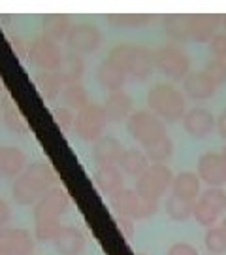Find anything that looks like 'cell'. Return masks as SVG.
I'll use <instances>...</instances> for the list:
<instances>
[{"label":"cell","mask_w":226,"mask_h":255,"mask_svg":"<svg viewBox=\"0 0 226 255\" xmlns=\"http://www.w3.org/2000/svg\"><path fill=\"white\" fill-rule=\"evenodd\" d=\"M108 59L117 63L127 76L134 78L138 82H145L154 70L153 51L145 46H134V44H117L111 47Z\"/></svg>","instance_id":"cell-3"},{"label":"cell","mask_w":226,"mask_h":255,"mask_svg":"<svg viewBox=\"0 0 226 255\" xmlns=\"http://www.w3.org/2000/svg\"><path fill=\"white\" fill-rule=\"evenodd\" d=\"M204 72L208 76L211 82L215 85H225L226 83V61L221 59H209L206 66H204Z\"/></svg>","instance_id":"cell-38"},{"label":"cell","mask_w":226,"mask_h":255,"mask_svg":"<svg viewBox=\"0 0 226 255\" xmlns=\"http://www.w3.org/2000/svg\"><path fill=\"white\" fill-rule=\"evenodd\" d=\"M34 83H36L38 91L42 93V97L49 99V101L59 99L64 87L63 80L59 78L57 72H40L38 70L36 76H34Z\"/></svg>","instance_id":"cell-31"},{"label":"cell","mask_w":226,"mask_h":255,"mask_svg":"<svg viewBox=\"0 0 226 255\" xmlns=\"http://www.w3.org/2000/svg\"><path fill=\"white\" fill-rule=\"evenodd\" d=\"M106 21L113 28H144L153 21V15L140 13V11L138 13H108Z\"/></svg>","instance_id":"cell-32"},{"label":"cell","mask_w":226,"mask_h":255,"mask_svg":"<svg viewBox=\"0 0 226 255\" xmlns=\"http://www.w3.org/2000/svg\"><path fill=\"white\" fill-rule=\"evenodd\" d=\"M55 252L59 255H83L87 240L79 229L70 227V225H63L59 231V235L53 240Z\"/></svg>","instance_id":"cell-16"},{"label":"cell","mask_w":226,"mask_h":255,"mask_svg":"<svg viewBox=\"0 0 226 255\" xmlns=\"http://www.w3.org/2000/svg\"><path fill=\"white\" fill-rule=\"evenodd\" d=\"M219 227L223 229V231H225V235H226V214L221 218V221H219Z\"/></svg>","instance_id":"cell-46"},{"label":"cell","mask_w":226,"mask_h":255,"mask_svg":"<svg viewBox=\"0 0 226 255\" xmlns=\"http://www.w3.org/2000/svg\"><path fill=\"white\" fill-rule=\"evenodd\" d=\"M221 28L219 13H190L189 42L208 44Z\"/></svg>","instance_id":"cell-14"},{"label":"cell","mask_w":226,"mask_h":255,"mask_svg":"<svg viewBox=\"0 0 226 255\" xmlns=\"http://www.w3.org/2000/svg\"><path fill=\"white\" fill-rule=\"evenodd\" d=\"M221 28H225L223 32H226V15H221Z\"/></svg>","instance_id":"cell-47"},{"label":"cell","mask_w":226,"mask_h":255,"mask_svg":"<svg viewBox=\"0 0 226 255\" xmlns=\"http://www.w3.org/2000/svg\"><path fill=\"white\" fill-rule=\"evenodd\" d=\"M55 185H57V174L53 166L45 161H36L28 164L25 172L13 180L11 197L21 206H34Z\"/></svg>","instance_id":"cell-1"},{"label":"cell","mask_w":226,"mask_h":255,"mask_svg":"<svg viewBox=\"0 0 226 255\" xmlns=\"http://www.w3.org/2000/svg\"><path fill=\"white\" fill-rule=\"evenodd\" d=\"M59 74V78L63 80V83H77L81 82L83 72H85V61H83L81 55L77 53H64L63 61L59 64V68L55 70Z\"/></svg>","instance_id":"cell-27"},{"label":"cell","mask_w":226,"mask_h":255,"mask_svg":"<svg viewBox=\"0 0 226 255\" xmlns=\"http://www.w3.org/2000/svg\"><path fill=\"white\" fill-rule=\"evenodd\" d=\"M208 46H209V53L213 55V59L226 61V32H217L208 42Z\"/></svg>","instance_id":"cell-40"},{"label":"cell","mask_w":226,"mask_h":255,"mask_svg":"<svg viewBox=\"0 0 226 255\" xmlns=\"http://www.w3.org/2000/svg\"><path fill=\"white\" fill-rule=\"evenodd\" d=\"M109 204L117 216L136 219H147L158 212V202L142 197L136 189H121L113 197H109Z\"/></svg>","instance_id":"cell-5"},{"label":"cell","mask_w":226,"mask_h":255,"mask_svg":"<svg viewBox=\"0 0 226 255\" xmlns=\"http://www.w3.org/2000/svg\"><path fill=\"white\" fill-rule=\"evenodd\" d=\"M70 208V197L63 187L55 185L53 189L45 193L44 197L34 204V221L40 219H51L61 221V216H64Z\"/></svg>","instance_id":"cell-12"},{"label":"cell","mask_w":226,"mask_h":255,"mask_svg":"<svg viewBox=\"0 0 226 255\" xmlns=\"http://www.w3.org/2000/svg\"><path fill=\"white\" fill-rule=\"evenodd\" d=\"M173 176L172 168L166 164H149V168L136 180V191L149 201L158 202L172 189Z\"/></svg>","instance_id":"cell-6"},{"label":"cell","mask_w":226,"mask_h":255,"mask_svg":"<svg viewBox=\"0 0 226 255\" xmlns=\"http://www.w3.org/2000/svg\"><path fill=\"white\" fill-rule=\"evenodd\" d=\"M70 28H72V19L66 13H47L42 19V36L49 38L57 44L66 40Z\"/></svg>","instance_id":"cell-23"},{"label":"cell","mask_w":226,"mask_h":255,"mask_svg":"<svg viewBox=\"0 0 226 255\" xmlns=\"http://www.w3.org/2000/svg\"><path fill=\"white\" fill-rule=\"evenodd\" d=\"M0 255H11V254H9L8 250H6V248H4L2 244H0Z\"/></svg>","instance_id":"cell-48"},{"label":"cell","mask_w":226,"mask_h":255,"mask_svg":"<svg viewBox=\"0 0 226 255\" xmlns=\"http://www.w3.org/2000/svg\"><path fill=\"white\" fill-rule=\"evenodd\" d=\"M154 68L173 82H181L190 72V57L177 44H166L153 51Z\"/></svg>","instance_id":"cell-4"},{"label":"cell","mask_w":226,"mask_h":255,"mask_svg":"<svg viewBox=\"0 0 226 255\" xmlns=\"http://www.w3.org/2000/svg\"><path fill=\"white\" fill-rule=\"evenodd\" d=\"M200 178L196 172H190V170H185V172H179L173 176L172 182V195H177L181 199L189 202H196L200 197Z\"/></svg>","instance_id":"cell-24"},{"label":"cell","mask_w":226,"mask_h":255,"mask_svg":"<svg viewBox=\"0 0 226 255\" xmlns=\"http://www.w3.org/2000/svg\"><path fill=\"white\" fill-rule=\"evenodd\" d=\"M166 255H200V254L198 250L192 246V244H189V242H175V244L170 246Z\"/></svg>","instance_id":"cell-42"},{"label":"cell","mask_w":226,"mask_h":255,"mask_svg":"<svg viewBox=\"0 0 226 255\" xmlns=\"http://www.w3.org/2000/svg\"><path fill=\"white\" fill-rule=\"evenodd\" d=\"M221 153H225V155H226V146L223 147V149H221Z\"/></svg>","instance_id":"cell-49"},{"label":"cell","mask_w":226,"mask_h":255,"mask_svg":"<svg viewBox=\"0 0 226 255\" xmlns=\"http://www.w3.org/2000/svg\"><path fill=\"white\" fill-rule=\"evenodd\" d=\"M115 223H117V229L121 231V235L127 238V240H132L136 235V223L130 218H125V216H115Z\"/></svg>","instance_id":"cell-41"},{"label":"cell","mask_w":226,"mask_h":255,"mask_svg":"<svg viewBox=\"0 0 226 255\" xmlns=\"http://www.w3.org/2000/svg\"><path fill=\"white\" fill-rule=\"evenodd\" d=\"M147 161L153 164H164L173 155V140L168 134L160 136L158 140L151 142L149 146L142 147Z\"/></svg>","instance_id":"cell-30"},{"label":"cell","mask_w":226,"mask_h":255,"mask_svg":"<svg viewBox=\"0 0 226 255\" xmlns=\"http://www.w3.org/2000/svg\"><path fill=\"white\" fill-rule=\"evenodd\" d=\"M192 218L196 219V223H200L202 227L206 229L217 227V223L221 221V216H219L217 212H213L209 206H206L204 202L200 201H196L194 206H192Z\"/></svg>","instance_id":"cell-36"},{"label":"cell","mask_w":226,"mask_h":255,"mask_svg":"<svg viewBox=\"0 0 226 255\" xmlns=\"http://www.w3.org/2000/svg\"><path fill=\"white\" fill-rule=\"evenodd\" d=\"M96 80H98L100 87L108 93H117L123 91V85L127 82V74L119 66L117 63H113L111 59H104L100 63L98 70H96Z\"/></svg>","instance_id":"cell-20"},{"label":"cell","mask_w":226,"mask_h":255,"mask_svg":"<svg viewBox=\"0 0 226 255\" xmlns=\"http://www.w3.org/2000/svg\"><path fill=\"white\" fill-rule=\"evenodd\" d=\"M94 183L100 191L108 197H113L115 193L125 189V178H123V172L119 170L117 164L98 166L94 170Z\"/></svg>","instance_id":"cell-22"},{"label":"cell","mask_w":226,"mask_h":255,"mask_svg":"<svg viewBox=\"0 0 226 255\" xmlns=\"http://www.w3.org/2000/svg\"><path fill=\"white\" fill-rule=\"evenodd\" d=\"M127 130L142 147L149 146L151 142L158 140L160 136L168 134L166 132V123L158 119L153 112L149 110H138L127 119Z\"/></svg>","instance_id":"cell-7"},{"label":"cell","mask_w":226,"mask_h":255,"mask_svg":"<svg viewBox=\"0 0 226 255\" xmlns=\"http://www.w3.org/2000/svg\"><path fill=\"white\" fill-rule=\"evenodd\" d=\"M204 244L206 250L209 252V255H223L226 254V235L225 231L219 227L206 229V235H204Z\"/></svg>","instance_id":"cell-35"},{"label":"cell","mask_w":226,"mask_h":255,"mask_svg":"<svg viewBox=\"0 0 226 255\" xmlns=\"http://www.w3.org/2000/svg\"><path fill=\"white\" fill-rule=\"evenodd\" d=\"M147 106L164 123H177L187 114V97L173 83H154L147 91Z\"/></svg>","instance_id":"cell-2"},{"label":"cell","mask_w":226,"mask_h":255,"mask_svg":"<svg viewBox=\"0 0 226 255\" xmlns=\"http://www.w3.org/2000/svg\"><path fill=\"white\" fill-rule=\"evenodd\" d=\"M190 13H168L162 19L164 34L173 42H189Z\"/></svg>","instance_id":"cell-26"},{"label":"cell","mask_w":226,"mask_h":255,"mask_svg":"<svg viewBox=\"0 0 226 255\" xmlns=\"http://www.w3.org/2000/svg\"><path fill=\"white\" fill-rule=\"evenodd\" d=\"M104 116L108 119V123H121L127 121L132 116V99L128 97L125 91L117 93H108L106 101L102 104Z\"/></svg>","instance_id":"cell-19"},{"label":"cell","mask_w":226,"mask_h":255,"mask_svg":"<svg viewBox=\"0 0 226 255\" xmlns=\"http://www.w3.org/2000/svg\"><path fill=\"white\" fill-rule=\"evenodd\" d=\"M0 108H2V99H0Z\"/></svg>","instance_id":"cell-50"},{"label":"cell","mask_w":226,"mask_h":255,"mask_svg":"<svg viewBox=\"0 0 226 255\" xmlns=\"http://www.w3.org/2000/svg\"><path fill=\"white\" fill-rule=\"evenodd\" d=\"M0 112H2V119H4L6 127L13 134H27L28 132L27 119L23 118L19 106L9 99L8 95H4V99H2V108H0Z\"/></svg>","instance_id":"cell-28"},{"label":"cell","mask_w":226,"mask_h":255,"mask_svg":"<svg viewBox=\"0 0 226 255\" xmlns=\"http://www.w3.org/2000/svg\"><path fill=\"white\" fill-rule=\"evenodd\" d=\"M34 238L40 242H53L55 237L59 235V231L63 229L61 221H51V219H40L34 221Z\"/></svg>","instance_id":"cell-37"},{"label":"cell","mask_w":226,"mask_h":255,"mask_svg":"<svg viewBox=\"0 0 226 255\" xmlns=\"http://www.w3.org/2000/svg\"><path fill=\"white\" fill-rule=\"evenodd\" d=\"M181 121H183L185 132L190 138H196V140L208 138L213 132V128H215V116L206 108L187 110L185 118L181 119Z\"/></svg>","instance_id":"cell-13"},{"label":"cell","mask_w":226,"mask_h":255,"mask_svg":"<svg viewBox=\"0 0 226 255\" xmlns=\"http://www.w3.org/2000/svg\"><path fill=\"white\" fill-rule=\"evenodd\" d=\"M215 127H217L219 136L223 138V140H226V110H223L221 116L215 119Z\"/></svg>","instance_id":"cell-44"},{"label":"cell","mask_w":226,"mask_h":255,"mask_svg":"<svg viewBox=\"0 0 226 255\" xmlns=\"http://www.w3.org/2000/svg\"><path fill=\"white\" fill-rule=\"evenodd\" d=\"M63 49L61 46L45 36L34 38L28 44V61L36 66L40 72H55L63 61Z\"/></svg>","instance_id":"cell-9"},{"label":"cell","mask_w":226,"mask_h":255,"mask_svg":"<svg viewBox=\"0 0 226 255\" xmlns=\"http://www.w3.org/2000/svg\"><path fill=\"white\" fill-rule=\"evenodd\" d=\"M53 119H55V123L61 127V130H64V132H72L74 130L75 114H74L72 110L64 108V106H59V108L53 110Z\"/></svg>","instance_id":"cell-39"},{"label":"cell","mask_w":226,"mask_h":255,"mask_svg":"<svg viewBox=\"0 0 226 255\" xmlns=\"http://www.w3.org/2000/svg\"><path fill=\"white\" fill-rule=\"evenodd\" d=\"M9 216H11V212H9L8 202L4 201V199H0V229L8 227Z\"/></svg>","instance_id":"cell-43"},{"label":"cell","mask_w":226,"mask_h":255,"mask_svg":"<svg viewBox=\"0 0 226 255\" xmlns=\"http://www.w3.org/2000/svg\"><path fill=\"white\" fill-rule=\"evenodd\" d=\"M192 206H194V202L185 201L177 195H170L166 199V214L173 221H187L192 216Z\"/></svg>","instance_id":"cell-33"},{"label":"cell","mask_w":226,"mask_h":255,"mask_svg":"<svg viewBox=\"0 0 226 255\" xmlns=\"http://www.w3.org/2000/svg\"><path fill=\"white\" fill-rule=\"evenodd\" d=\"M198 201L217 212L221 218L226 214V191L223 187H208L206 191L200 193Z\"/></svg>","instance_id":"cell-34"},{"label":"cell","mask_w":226,"mask_h":255,"mask_svg":"<svg viewBox=\"0 0 226 255\" xmlns=\"http://www.w3.org/2000/svg\"><path fill=\"white\" fill-rule=\"evenodd\" d=\"M108 125V119L104 116L102 106L89 102L83 110L75 114L74 132L81 138L83 142H96L100 136H104V130Z\"/></svg>","instance_id":"cell-8"},{"label":"cell","mask_w":226,"mask_h":255,"mask_svg":"<svg viewBox=\"0 0 226 255\" xmlns=\"http://www.w3.org/2000/svg\"><path fill=\"white\" fill-rule=\"evenodd\" d=\"M149 161H147V157L142 149H136V147H130V149H125L123 155H121V159H119V170L123 174H127L130 178H140L142 174L149 168Z\"/></svg>","instance_id":"cell-25"},{"label":"cell","mask_w":226,"mask_h":255,"mask_svg":"<svg viewBox=\"0 0 226 255\" xmlns=\"http://www.w3.org/2000/svg\"><path fill=\"white\" fill-rule=\"evenodd\" d=\"M0 244L11 255H32L34 252V237L21 227L0 229Z\"/></svg>","instance_id":"cell-15"},{"label":"cell","mask_w":226,"mask_h":255,"mask_svg":"<svg viewBox=\"0 0 226 255\" xmlns=\"http://www.w3.org/2000/svg\"><path fill=\"white\" fill-rule=\"evenodd\" d=\"M11 46H13V49H15L21 57H27L28 55V44L23 42L21 38H11Z\"/></svg>","instance_id":"cell-45"},{"label":"cell","mask_w":226,"mask_h":255,"mask_svg":"<svg viewBox=\"0 0 226 255\" xmlns=\"http://www.w3.org/2000/svg\"><path fill=\"white\" fill-rule=\"evenodd\" d=\"M61 101H63L64 108L72 110L74 114H77L79 110H83L89 104V95H87V89L83 87L81 82L66 83L63 91H61Z\"/></svg>","instance_id":"cell-29"},{"label":"cell","mask_w":226,"mask_h":255,"mask_svg":"<svg viewBox=\"0 0 226 255\" xmlns=\"http://www.w3.org/2000/svg\"><path fill=\"white\" fill-rule=\"evenodd\" d=\"M64 42L70 53H77L83 57L94 53L102 46V32L94 23H77L72 25Z\"/></svg>","instance_id":"cell-10"},{"label":"cell","mask_w":226,"mask_h":255,"mask_svg":"<svg viewBox=\"0 0 226 255\" xmlns=\"http://www.w3.org/2000/svg\"><path fill=\"white\" fill-rule=\"evenodd\" d=\"M217 91V85L209 80L204 70H190L183 80V93L192 101H208Z\"/></svg>","instance_id":"cell-17"},{"label":"cell","mask_w":226,"mask_h":255,"mask_svg":"<svg viewBox=\"0 0 226 255\" xmlns=\"http://www.w3.org/2000/svg\"><path fill=\"white\" fill-rule=\"evenodd\" d=\"M125 151L123 144L117 138L113 136H100L94 144H92V159L98 163V166H106V164H117L121 155Z\"/></svg>","instance_id":"cell-21"},{"label":"cell","mask_w":226,"mask_h":255,"mask_svg":"<svg viewBox=\"0 0 226 255\" xmlns=\"http://www.w3.org/2000/svg\"><path fill=\"white\" fill-rule=\"evenodd\" d=\"M196 174L200 182L208 183L209 187L226 185V155L221 151L202 153L196 163Z\"/></svg>","instance_id":"cell-11"},{"label":"cell","mask_w":226,"mask_h":255,"mask_svg":"<svg viewBox=\"0 0 226 255\" xmlns=\"http://www.w3.org/2000/svg\"><path fill=\"white\" fill-rule=\"evenodd\" d=\"M28 166L27 155L15 146H0V176L15 180Z\"/></svg>","instance_id":"cell-18"}]
</instances>
